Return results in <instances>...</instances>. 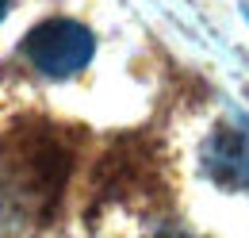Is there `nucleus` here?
Segmentation results:
<instances>
[{
    "label": "nucleus",
    "mask_w": 249,
    "mask_h": 238,
    "mask_svg": "<svg viewBox=\"0 0 249 238\" xmlns=\"http://www.w3.org/2000/svg\"><path fill=\"white\" fill-rule=\"evenodd\" d=\"M73 173V150L50 123L0 135V231L46 223Z\"/></svg>",
    "instance_id": "nucleus-1"
},
{
    "label": "nucleus",
    "mask_w": 249,
    "mask_h": 238,
    "mask_svg": "<svg viewBox=\"0 0 249 238\" xmlns=\"http://www.w3.org/2000/svg\"><path fill=\"white\" fill-rule=\"evenodd\" d=\"M19 50H23V58L31 61L42 77L65 81V77L81 73V69L92 61L96 39H92V31L85 27L81 20H65V16H58V20H42V23H35V27L23 35Z\"/></svg>",
    "instance_id": "nucleus-2"
},
{
    "label": "nucleus",
    "mask_w": 249,
    "mask_h": 238,
    "mask_svg": "<svg viewBox=\"0 0 249 238\" xmlns=\"http://www.w3.org/2000/svg\"><path fill=\"white\" fill-rule=\"evenodd\" d=\"M207 173L226 188H249V127L222 123L203 146Z\"/></svg>",
    "instance_id": "nucleus-3"
},
{
    "label": "nucleus",
    "mask_w": 249,
    "mask_h": 238,
    "mask_svg": "<svg viewBox=\"0 0 249 238\" xmlns=\"http://www.w3.org/2000/svg\"><path fill=\"white\" fill-rule=\"evenodd\" d=\"M8 8H12V0H0V20L8 16Z\"/></svg>",
    "instance_id": "nucleus-4"
}]
</instances>
